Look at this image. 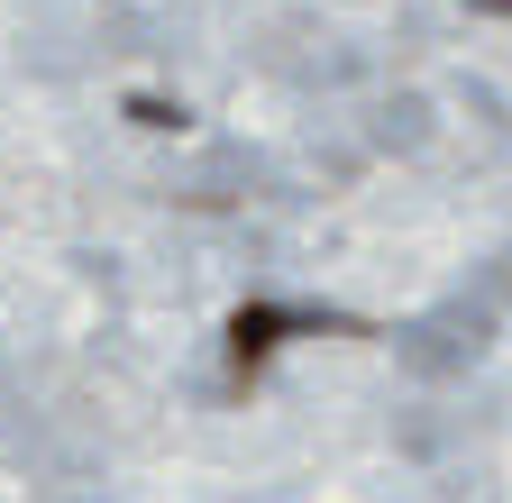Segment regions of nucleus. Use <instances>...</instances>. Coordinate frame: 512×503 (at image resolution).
I'll use <instances>...</instances> for the list:
<instances>
[{
	"mask_svg": "<svg viewBox=\"0 0 512 503\" xmlns=\"http://www.w3.org/2000/svg\"><path fill=\"white\" fill-rule=\"evenodd\" d=\"M128 119H138V129H183V110L156 101V92H128Z\"/></svg>",
	"mask_w": 512,
	"mask_h": 503,
	"instance_id": "f03ea898",
	"label": "nucleus"
},
{
	"mask_svg": "<svg viewBox=\"0 0 512 503\" xmlns=\"http://www.w3.org/2000/svg\"><path fill=\"white\" fill-rule=\"evenodd\" d=\"M302 330H320V311H275V302H247L238 321H229V357H238V375H256L284 339H302Z\"/></svg>",
	"mask_w": 512,
	"mask_h": 503,
	"instance_id": "f257e3e1",
	"label": "nucleus"
},
{
	"mask_svg": "<svg viewBox=\"0 0 512 503\" xmlns=\"http://www.w3.org/2000/svg\"><path fill=\"white\" fill-rule=\"evenodd\" d=\"M476 10H494V19H512V0H476Z\"/></svg>",
	"mask_w": 512,
	"mask_h": 503,
	"instance_id": "7ed1b4c3",
	"label": "nucleus"
}]
</instances>
